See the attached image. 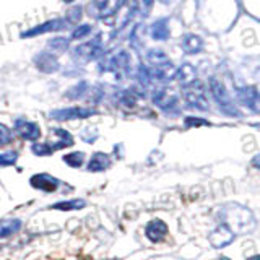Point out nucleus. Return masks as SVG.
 <instances>
[{
  "mask_svg": "<svg viewBox=\"0 0 260 260\" xmlns=\"http://www.w3.org/2000/svg\"><path fill=\"white\" fill-rule=\"evenodd\" d=\"M221 215L225 216L221 225H226L234 234L246 233L247 231V220H254L252 213L247 208L241 205H228L223 208Z\"/></svg>",
  "mask_w": 260,
  "mask_h": 260,
  "instance_id": "f257e3e1",
  "label": "nucleus"
},
{
  "mask_svg": "<svg viewBox=\"0 0 260 260\" xmlns=\"http://www.w3.org/2000/svg\"><path fill=\"white\" fill-rule=\"evenodd\" d=\"M184 100L190 108L207 111L208 109V100L205 95V86H203L199 80L192 82L184 86Z\"/></svg>",
  "mask_w": 260,
  "mask_h": 260,
  "instance_id": "f03ea898",
  "label": "nucleus"
},
{
  "mask_svg": "<svg viewBox=\"0 0 260 260\" xmlns=\"http://www.w3.org/2000/svg\"><path fill=\"white\" fill-rule=\"evenodd\" d=\"M210 90H212V95L215 98V101L218 103V106H220V109L223 111V113L231 116V117H239V111L234 108L230 95H228L225 86H223L218 80L213 78L212 82H210Z\"/></svg>",
  "mask_w": 260,
  "mask_h": 260,
  "instance_id": "7ed1b4c3",
  "label": "nucleus"
},
{
  "mask_svg": "<svg viewBox=\"0 0 260 260\" xmlns=\"http://www.w3.org/2000/svg\"><path fill=\"white\" fill-rule=\"evenodd\" d=\"M95 114V111L90 108H64V109H55L52 111L51 119L54 121H72V119H86Z\"/></svg>",
  "mask_w": 260,
  "mask_h": 260,
  "instance_id": "20e7f679",
  "label": "nucleus"
},
{
  "mask_svg": "<svg viewBox=\"0 0 260 260\" xmlns=\"http://www.w3.org/2000/svg\"><path fill=\"white\" fill-rule=\"evenodd\" d=\"M15 130H16V133H20L21 138L29 140V141H34L41 137V127L36 122H31L26 119H16Z\"/></svg>",
  "mask_w": 260,
  "mask_h": 260,
  "instance_id": "39448f33",
  "label": "nucleus"
},
{
  "mask_svg": "<svg viewBox=\"0 0 260 260\" xmlns=\"http://www.w3.org/2000/svg\"><path fill=\"white\" fill-rule=\"evenodd\" d=\"M234 236H236V234L226 225H220L215 231L210 233V243H212V246L216 247V249H221V247L231 244L234 241Z\"/></svg>",
  "mask_w": 260,
  "mask_h": 260,
  "instance_id": "423d86ee",
  "label": "nucleus"
},
{
  "mask_svg": "<svg viewBox=\"0 0 260 260\" xmlns=\"http://www.w3.org/2000/svg\"><path fill=\"white\" fill-rule=\"evenodd\" d=\"M29 184L33 185L34 189L44 190V192H55L59 189L60 181L59 179L52 177L51 174H46V172H41V174H34L29 179Z\"/></svg>",
  "mask_w": 260,
  "mask_h": 260,
  "instance_id": "0eeeda50",
  "label": "nucleus"
},
{
  "mask_svg": "<svg viewBox=\"0 0 260 260\" xmlns=\"http://www.w3.org/2000/svg\"><path fill=\"white\" fill-rule=\"evenodd\" d=\"M168 225H166L164 221L161 220H153L146 225V230H145V234L146 238L153 241V243H158V241H163L164 236L168 234Z\"/></svg>",
  "mask_w": 260,
  "mask_h": 260,
  "instance_id": "6e6552de",
  "label": "nucleus"
},
{
  "mask_svg": "<svg viewBox=\"0 0 260 260\" xmlns=\"http://www.w3.org/2000/svg\"><path fill=\"white\" fill-rule=\"evenodd\" d=\"M153 100H154V103H156L161 109L168 111V113H169L171 109H176L177 108V96L172 95V93H169V91H166V90L158 91L156 95H154Z\"/></svg>",
  "mask_w": 260,
  "mask_h": 260,
  "instance_id": "1a4fd4ad",
  "label": "nucleus"
},
{
  "mask_svg": "<svg viewBox=\"0 0 260 260\" xmlns=\"http://www.w3.org/2000/svg\"><path fill=\"white\" fill-rule=\"evenodd\" d=\"M238 98L239 101L244 104V106L251 108L252 111H259V95L256 88H244L238 91Z\"/></svg>",
  "mask_w": 260,
  "mask_h": 260,
  "instance_id": "9d476101",
  "label": "nucleus"
},
{
  "mask_svg": "<svg viewBox=\"0 0 260 260\" xmlns=\"http://www.w3.org/2000/svg\"><path fill=\"white\" fill-rule=\"evenodd\" d=\"M111 166V158L106 153H95L88 163V171L90 172H101L108 169Z\"/></svg>",
  "mask_w": 260,
  "mask_h": 260,
  "instance_id": "9b49d317",
  "label": "nucleus"
},
{
  "mask_svg": "<svg viewBox=\"0 0 260 260\" xmlns=\"http://www.w3.org/2000/svg\"><path fill=\"white\" fill-rule=\"evenodd\" d=\"M54 132H55V135H57L60 140L55 141V143H52V145L47 143L52 153L57 151V150H62V148H67V146H72L73 145V137H72L69 132H67V130H64V129H54Z\"/></svg>",
  "mask_w": 260,
  "mask_h": 260,
  "instance_id": "f8f14e48",
  "label": "nucleus"
},
{
  "mask_svg": "<svg viewBox=\"0 0 260 260\" xmlns=\"http://www.w3.org/2000/svg\"><path fill=\"white\" fill-rule=\"evenodd\" d=\"M65 26V21L64 20H54V21H47L44 24H41V26L31 29V31H26V33H23V36H36V34H44V33H49V31H57V29H62Z\"/></svg>",
  "mask_w": 260,
  "mask_h": 260,
  "instance_id": "ddd939ff",
  "label": "nucleus"
},
{
  "mask_svg": "<svg viewBox=\"0 0 260 260\" xmlns=\"http://www.w3.org/2000/svg\"><path fill=\"white\" fill-rule=\"evenodd\" d=\"M77 54L82 55L85 59H96L98 55L101 54V46L100 41H93V42H86V44L77 47Z\"/></svg>",
  "mask_w": 260,
  "mask_h": 260,
  "instance_id": "4468645a",
  "label": "nucleus"
},
{
  "mask_svg": "<svg viewBox=\"0 0 260 260\" xmlns=\"http://www.w3.org/2000/svg\"><path fill=\"white\" fill-rule=\"evenodd\" d=\"M122 0H95V5L101 15H113L116 10H119Z\"/></svg>",
  "mask_w": 260,
  "mask_h": 260,
  "instance_id": "2eb2a0df",
  "label": "nucleus"
},
{
  "mask_svg": "<svg viewBox=\"0 0 260 260\" xmlns=\"http://www.w3.org/2000/svg\"><path fill=\"white\" fill-rule=\"evenodd\" d=\"M21 221L20 220H5L0 221V238H8L11 234H15L16 231H20Z\"/></svg>",
  "mask_w": 260,
  "mask_h": 260,
  "instance_id": "dca6fc26",
  "label": "nucleus"
},
{
  "mask_svg": "<svg viewBox=\"0 0 260 260\" xmlns=\"http://www.w3.org/2000/svg\"><path fill=\"white\" fill-rule=\"evenodd\" d=\"M86 205L85 200H64V202H57V203H54L52 208L54 210H59V212H72V210H80V208H83Z\"/></svg>",
  "mask_w": 260,
  "mask_h": 260,
  "instance_id": "f3484780",
  "label": "nucleus"
},
{
  "mask_svg": "<svg viewBox=\"0 0 260 260\" xmlns=\"http://www.w3.org/2000/svg\"><path fill=\"white\" fill-rule=\"evenodd\" d=\"M182 47L189 54H195L202 49V39L199 36H187V38L182 41Z\"/></svg>",
  "mask_w": 260,
  "mask_h": 260,
  "instance_id": "a211bd4d",
  "label": "nucleus"
},
{
  "mask_svg": "<svg viewBox=\"0 0 260 260\" xmlns=\"http://www.w3.org/2000/svg\"><path fill=\"white\" fill-rule=\"evenodd\" d=\"M64 163L72 166V168H82L83 166V161H85V154L82 151H73V153H69L65 154L64 158Z\"/></svg>",
  "mask_w": 260,
  "mask_h": 260,
  "instance_id": "6ab92c4d",
  "label": "nucleus"
},
{
  "mask_svg": "<svg viewBox=\"0 0 260 260\" xmlns=\"http://www.w3.org/2000/svg\"><path fill=\"white\" fill-rule=\"evenodd\" d=\"M166 23H168L166 20H161V21L153 24V38L154 39L164 41L169 36V29H168V26H166Z\"/></svg>",
  "mask_w": 260,
  "mask_h": 260,
  "instance_id": "aec40b11",
  "label": "nucleus"
},
{
  "mask_svg": "<svg viewBox=\"0 0 260 260\" xmlns=\"http://www.w3.org/2000/svg\"><path fill=\"white\" fill-rule=\"evenodd\" d=\"M177 73H179V77H181V82L184 86L195 82V70H194V67H190L189 64L181 67V70H177Z\"/></svg>",
  "mask_w": 260,
  "mask_h": 260,
  "instance_id": "412c9836",
  "label": "nucleus"
},
{
  "mask_svg": "<svg viewBox=\"0 0 260 260\" xmlns=\"http://www.w3.org/2000/svg\"><path fill=\"white\" fill-rule=\"evenodd\" d=\"M46 65H49V67H47L49 72H52V70L57 69V62H55V60L52 59V55H49V54H42L41 57L38 59V67H39L41 70H44V72H46Z\"/></svg>",
  "mask_w": 260,
  "mask_h": 260,
  "instance_id": "4be33fe9",
  "label": "nucleus"
},
{
  "mask_svg": "<svg viewBox=\"0 0 260 260\" xmlns=\"http://www.w3.org/2000/svg\"><path fill=\"white\" fill-rule=\"evenodd\" d=\"M11 140H13V133H11V130L7 126H3V124H0V146L11 143Z\"/></svg>",
  "mask_w": 260,
  "mask_h": 260,
  "instance_id": "5701e85b",
  "label": "nucleus"
},
{
  "mask_svg": "<svg viewBox=\"0 0 260 260\" xmlns=\"http://www.w3.org/2000/svg\"><path fill=\"white\" fill-rule=\"evenodd\" d=\"M18 159V153L16 151H7L0 154V166H11L15 164Z\"/></svg>",
  "mask_w": 260,
  "mask_h": 260,
  "instance_id": "b1692460",
  "label": "nucleus"
},
{
  "mask_svg": "<svg viewBox=\"0 0 260 260\" xmlns=\"http://www.w3.org/2000/svg\"><path fill=\"white\" fill-rule=\"evenodd\" d=\"M90 31H91V28L88 26V24H83V26H80V28H77L75 31H73L72 38L73 39H82V38H85V36L90 33Z\"/></svg>",
  "mask_w": 260,
  "mask_h": 260,
  "instance_id": "393cba45",
  "label": "nucleus"
},
{
  "mask_svg": "<svg viewBox=\"0 0 260 260\" xmlns=\"http://www.w3.org/2000/svg\"><path fill=\"white\" fill-rule=\"evenodd\" d=\"M185 126L190 127V126H210V124L207 121H203V119H197V117H185Z\"/></svg>",
  "mask_w": 260,
  "mask_h": 260,
  "instance_id": "a878e982",
  "label": "nucleus"
},
{
  "mask_svg": "<svg viewBox=\"0 0 260 260\" xmlns=\"http://www.w3.org/2000/svg\"><path fill=\"white\" fill-rule=\"evenodd\" d=\"M249 260H259V256H254V257H251Z\"/></svg>",
  "mask_w": 260,
  "mask_h": 260,
  "instance_id": "bb28decb",
  "label": "nucleus"
},
{
  "mask_svg": "<svg viewBox=\"0 0 260 260\" xmlns=\"http://www.w3.org/2000/svg\"><path fill=\"white\" fill-rule=\"evenodd\" d=\"M220 260H231V259H228V257H221Z\"/></svg>",
  "mask_w": 260,
  "mask_h": 260,
  "instance_id": "cd10ccee",
  "label": "nucleus"
},
{
  "mask_svg": "<svg viewBox=\"0 0 260 260\" xmlns=\"http://www.w3.org/2000/svg\"><path fill=\"white\" fill-rule=\"evenodd\" d=\"M65 2H72V0H65Z\"/></svg>",
  "mask_w": 260,
  "mask_h": 260,
  "instance_id": "c85d7f7f",
  "label": "nucleus"
}]
</instances>
